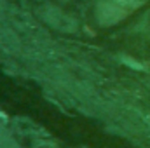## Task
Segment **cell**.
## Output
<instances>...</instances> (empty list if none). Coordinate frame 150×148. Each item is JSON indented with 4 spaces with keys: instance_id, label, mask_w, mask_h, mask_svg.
Segmentation results:
<instances>
[{
    "instance_id": "cell-1",
    "label": "cell",
    "mask_w": 150,
    "mask_h": 148,
    "mask_svg": "<svg viewBox=\"0 0 150 148\" xmlns=\"http://www.w3.org/2000/svg\"><path fill=\"white\" fill-rule=\"evenodd\" d=\"M117 4H120L122 7H127V5H134L136 4V0H115Z\"/></svg>"
}]
</instances>
